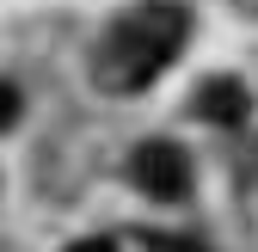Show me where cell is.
<instances>
[{"label":"cell","instance_id":"6da1fadb","mask_svg":"<svg viewBox=\"0 0 258 252\" xmlns=\"http://www.w3.org/2000/svg\"><path fill=\"white\" fill-rule=\"evenodd\" d=\"M184 37H190V13L184 7H172V0L136 7V13H123L105 31L92 74H99L105 92H142V86H154L172 68V55L184 49Z\"/></svg>","mask_w":258,"mask_h":252},{"label":"cell","instance_id":"7a4b0ae2","mask_svg":"<svg viewBox=\"0 0 258 252\" xmlns=\"http://www.w3.org/2000/svg\"><path fill=\"white\" fill-rule=\"evenodd\" d=\"M129 172H136V184L148 197H160V203H178L190 191V160H184L178 142H142L136 160H129Z\"/></svg>","mask_w":258,"mask_h":252},{"label":"cell","instance_id":"3957f363","mask_svg":"<svg viewBox=\"0 0 258 252\" xmlns=\"http://www.w3.org/2000/svg\"><path fill=\"white\" fill-rule=\"evenodd\" d=\"M246 111H252V99L240 80H209L197 92V117H209V123H246Z\"/></svg>","mask_w":258,"mask_h":252},{"label":"cell","instance_id":"277c9868","mask_svg":"<svg viewBox=\"0 0 258 252\" xmlns=\"http://www.w3.org/2000/svg\"><path fill=\"white\" fill-rule=\"evenodd\" d=\"M13 123H19V86L0 80V130H13Z\"/></svg>","mask_w":258,"mask_h":252},{"label":"cell","instance_id":"5b68a950","mask_svg":"<svg viewBox=\"0 0 258 252\" xmlns=\"http://www.w3.org/2000/svg\"><path fill=\"white\" fill-rule=\"evenodd\" d=\"M68 252H117L111 240H80V246H68Z\"/></svg>","mask_w":258,"mask_h":252}]
</instances>
